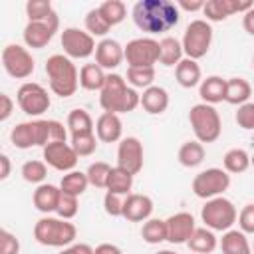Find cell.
Listing matches in <instances>:
<instances>
[{
	"instance_id": "6da1fadb",
	"label": "cell",
	"mask_w": 254,
	"mask_h": 254,
	"mask_svg": "<svg viewBox=\"0 0 254 254\" xmlns=\"http://www.w3.org/2000/svg\"><path fill=\"white\" fill-rule=\"evenodd\" d=\"M179 6L171 0H139L133 6V22L147 34L169 32L179 24Z\"/></svg>"
},
{
	"instance_id": "7a4b0ae2",
	"label": "cell",
	"mask_w": 254,
	"mask_h": 254,
	"mask_svg": "<svg viewBox=\"0 0 254 254\" xmlns=\"http://www.w3.org/2000/svg\"><path fill=\"white\" fill-rule=\"evenodd\" d=\"M99 105L107 113H129L137 105H141V95L133 87H129L119 73H109L99 95Z\"/></svg>"
},
{
	"instance_id": "3957f363",
	"label": "cell",
	"mask_w": 254,
	"mask_h": 254,
	"mask_svg": "<svg viewBox=\"0 0 254 254\" xmlns=\"http://www.w3.org/2000/svg\"><path fill=\"white\" fill-rule=\"evenodd\" d=\"M46 75L50 81V89L60 95V97H71L77 91L79 85V73L75 64L64 56V54H54L46 62Z\"/></svg>"
},
{
	"instance_id": "277c9868",
	"label": "cell",
	"mask_w": 254,
	"mask_h": 254,
	"mask_svg": "<svg viewBox=\"0 0 254 254\" xmlns=\"http://www.w3.org/2000/svg\"><path fill=\"white\" fill-rule=\"evenodd\" d=\"M77 236V228L73 222L54 216H42L34 226V238L42 246L52 248H65L71 246V242Z\"/></svg>"
},
{
	"instance_id": "5b68a950",
	"label": "cell",
	"mask_w": 254,
	"mask_h": 254,
	"mask_svg": "<svg viewBox=\"0 0 254 254\" xmlns=\"http://www.w3.org/2000/svg\"><path fill=\"white\" fill-rule=\"evenodd\" d=\"M189 123L198 143H214L222 133V119L214 105L196 103L189 111Z\"/></svg>"
},
{
	"instance_id": "8992f818",
	"label": "cell",
	"mask_w": 254,
	"mask_h": 254,
	"mask_svg": "<svg viewBox=\"0 0 254 254\" xmlns=\"http://www.w3.org/2000/svg\"><path fill=\"white\" fill-rule=\"evenodd\" d=\"M10 141L16 149L46 147L52 143V119L22 121L10 131Z\"/></svg>"
},
{
	"instance_id": "52a82bcc",
	"label": "cell",
	"mask_w": 254,
	"mask_h": 254,
	"mask_svg": "<svg viewBox=\"0 0 254 254\" xmlns=\"http://www.w3.org/2000/svg\"><path fill=\"white\" fill-rule=\"evenodd\" d=\"M200 218L206 228L226 232L236 222L238 212H236V206L232 200H228L224 196H214L204 202V206L200 210Z\"/></svg>"
},
{
	"instance_id": "ba28073f",
	"label": "cell",
	"mask_w": 254,
	"mask_h": 254,
	"mask_svg": "<svg viewBox=\"0 0 254 254\" xmlns=\"http://www.w3.org/2000/svg\"><path fill=\"white\" fill-rule=\"evenodd\" d=\"M183 52L190 60H200L208 54L212 44V28L206 20H192L183 36Z\"/></svg>"
},
{
	"instance_id": "9c48e42d",
	"label": "cell",
	"mask_w": 254,
	"mask_h": 254,
	"mask_svg": "<svg viewBox=\"0 0 254 254\" xmlns=\"http://www.w3.org/2000/svg\"><path fill=\"white\" fill-rule=\"evenodd\" d=\"M228 187H230V175L224 169H216V167L200 171L192 179V192L204 200L220 196L224 190H228Z\"/></svg>"
},
{
	"instance_id": "30bf717a",
	"label": "cell",
	"mask_w": 254,
	"mask_h": 254,
	"mask_svg": "<svg viewBox=\"0 0 254 254\" xmlns=\"http://www.w3.org/2000/svg\"><path fill=\"white\" fill-rule=\"evenodd\" d=\"M2 65L6 69V73L14 79H26L34 73V58L32 54L20 46V44H8L2 50Z\"/></svg>"
},
{
	"instance_id": "8fae6325",
	"label": "cell",
	"mask_w": 254,
	"mask_h": 254,
	"mask_svg": "<svg viewBox=\"0 0 254 254\" xmlns=\"http://www.w3.org/2000/svg\"><path fill=\"white\" fill-rule=\"evenodd\" d=\"M161 56V46L153 38H135L125 46L129 67H155Z\"/></svg>"
},
{
	"instance_id": "7c38bea8",
	"label": "cell",
	"mask_w": 254,
	"mask_h": 254,
	"mask_svg": "<svg viewBox=\"0 0 254 254\" xmlns=\"http://www.w3.org/2000/svg\"><path fill=\"white\" fill-rule=\"evenodd\" d=\"M16 101H18L20 109L30 117H38V115L46 113L52 103L46 87L40 83H34V81H26L18 87Z\"/></svg>"
},
{
	"instance_id": "4fadbf2b",
	"label": "cell",
	"mask_w": 254,
	"mask_h": 254,
	"mask_svg": "<svg viewBox=\"0 0 254 254\" xmlns=\"http://www.w3.org/2000/svg\"><path fill=\"white\" fill-rule=\"evenodd\" d=\"M62 48L69 60H85L95 54V40L79 28H65L62 32Z\"/></svg>"
},
{
	"instance_id": "5bb4252c",
	"label": "cell",
	"mask_w": 254,
	"mask_h": 254,
	"mask_svg": "<svg viewBox=\"0 0 254 254\" xmlns=\"http://www.w3.org/2000/svg\"><path fill=\"white\" fill-rule=\"evenodd\" d=\"M42 155H44L46 165H50L52 169L62 171V173L73 171L77 165V159H79L77 153L73 151L71 143H67V141H54V143L46 145Z\"/></svg>"
},
{
	"instance_id": "9a60e30c",
	"label": "cell",
	"mask_w": 254,
	"mask_h": 254,
	"mask_svg": "<svg viewBox=\"0 0 254 254\" xmlns=\"http://www.w3.org/2000/svg\"><path fill=\"white\" fill-rule=\"evenodd\" d=\"M117 167L133 177L143 169V143L137 137H125L117 147Z\"/></svg>"
},
{
	"instance_id": "2e32d148",
	"label": "cell",
	"mask_w": 254,
	"mask_h": 254,
	"mask_svg": "<svg viewBox=\"0 0 254 254\" xmlns=\"http://www.w3.org/2000/svg\"><path fill=\"white\" fill-rule=\"evenodd\" d=\"M250 8H254V4L250 0H242V2H238V0H208V2H204L202 14L210 22H222L236 12L246 14Z\"/></svg>"
},
{
	"instance_id": "e0dca14e",
	"label": "cell",
	"mask_w": 254,
	"mask_h": 254,
	"mask_svg": "<svg viewBox=\"0 0 254 254\" xmlns=\"http://www.w3.org/2000/svg\"><path fill=\"white\" fill-rule=\"evenodd\" d=\"M194 228V216L190 212H177L167 218V240L171 244H187Z\"/></svg>"
},
{
	"instance_id": "ac0fdd59",
	"label": "cell",
	"mask_w": 254,
	"mask_h": 254,
	"mask_svg": "<svg viewBox=\"0 0 254 254\" xmlns=\"http://www.w3.org/2000/svg\"><path fill=\"white\" fill-rule=\"evenodd\" d=\"M153 214V200L147 194L131 192L123 200V218L129 222H145Z\"/></svg>"
},
{
	"instance_id": "d6986e66",
	"label": "cell",
	"mask_w": 254,
	"mask_h": 254,
	"mask_svg": "<svg viewBox=\"0 0 254 254\" xmlns=\"http://www.w3.org/2000/svg\"><path fill=\"white\" fill-rule=\"evenodd\" d=\"M125 60V48L111 38H105L95 48V64L103 69H115Z\"/></svg>"
},
{
	"instance_id": "ffe728a7",
	"label": "cell",
	"mask_w": 254,
	"mask_h": 254,
	"mask_svg": "<svg viewBox=\"0 0 254 254\" xmlns=\"http://www.w3.org/2000/svg\"><path fill=\"white\" fill-rule=\"evenodd\" d=\"M121 133H123V123H121L119 115L103 111L97 117V121H95V135H97L99 141H103V143L121 141Z\"/></svg>"
},
{
	"instance_id": "44dd1931",
	"label": "cell",
	"mask_w": 254,
	"mask_h": 254,
	"mask_svg": "<svg viewBox=\"0 0 254 254\" xmlns=\"http://www.w3.org/2000/svg\"><path fill=\"white\" fill-rule=\"evenodd\" d=\"M58 32V28L50 26V24H44V22H28L26 28H24V44L28 48H34V50H40V48H46L54 34Z\"/></svg>"
},
{
	"instance_id": "7402d4cb",
	"label": "cell",
	"mask_w": 254,
	"mask_h": 254,
	"mask_svg": "<svg viewBox=\"0 0 254 254\" xmlns=\"http://www.w3.org/2000/svg\"><path fill=\"white\" fill-rule=\"evenodd\" d=\"M26 16H28V22H44L54 28H60V18L50 0H28Z\"/></svg>"
},
{
	"instance_id": "603a6c76",
	"label": "cell",
	"mask_w": 254,
	"mask_h": 254,
	"mask_svg": "<svg viewBox=\"0 0 254 254\" xmlns=\"http://www.w3.org/2000/svg\"><path fill=\"white\" fill-rule=\"evenodd\" d=\"M141 107L149 115H161V113H165L167 107H169V93H167V89L165 87H159V85H151V87L143 89Z\"/></svg>"
},
{
	"instance_id": "cb8c5ba5",
	"label": "cell",
	"mask_w": 254,
	"mask_h": 254,
	"mask_svg": "<svg viewBox=\"0 0 254 254\" xmlns=\"http://www.w3.org/2000/svg\"><path fill=\"white\" fill-rule=\"evenodd\" d=\"M60 194H62V189H60V187L42 183V185L34 190L32 202H34V206H36L40 212L50 214V212H56L58 202H60Z\"/></svg>"
},
{
	"instance_id": "d4e9b609",
	"label": "cell",
	"mask_w": 254,
	"mask_h": 254,
	"mask_svg": "<svg viewBox=\"0 0 254 254\" xmlns=\"http://www.w3.org/2000/svg\"><path fill=\"white\" fill-rule=\"evenodd\" d=\"M198 95H200L202 103H208V105H216V103L224 101V97H226V79H222L220 75H208L206 79L200 81Z\"/></svg>"
},
{
	"instance_id": "484cf974",
	"label": "cell",
	"mask_w": 254,
	"mask_h": 254,
	"mask_svg": "<svg viewBox=\"0 0 254 254\" xmlns=\"http://www.w3.org/2000/svg\"><path fill=\"white\" fill-rule=\"evenodd\" d=\"M175 77H177L181 87L190 89V87H194L202 81V71H200V65L196 64V60L183 58L179 62V65L175 67Z\"/></svg>"
},
{
	"instance_id": "4316f807",
	"label": "cell",
	"mask_w": 254,
	"mask_h": 254,
	"mask_svg": "<svg viewBox=\"0 0 254 254\" xmlns=\"http://www.w3.org/2000/svg\"><path fill=\"white\" fill-rule=\"evenodd\" d=\"M222 254H252V246L242 230H226L220 238Z\"/></svg>"
},
{
	"instance_id": "83f0119b",
	"label": "cell",
	"mask_w": 254,
	"mask_h": 254,
	"mask_svg": "<svg viewBox=\"0 0 254 254\" xmlns=\"http://www.w3.org/2000/svg\"><path fill=\"white\" fill-rule=\"evenodd\" d=\"M107 81V73L97 64H85L79 69V85L87 91H101Z\"/></svg>"
},
{
	"instance_id": "f1b7e54d",
	"label": "cell",
	"mask_w": 254,
	"mask_h": 254,
	"mask_svg": "<svg viewBox=\"0 0 254 254\" xmlns=\"http://www.w3.org/2000/svg\"><path fill=\"white\" fill-rule=\"evenodd\" d=\"M250 95H252V85L244 77H230V79H226V97H224L226 103L240 107V105L248 103Z\"/></svg>"
},
{
	"instance_id": "f546056e",
	"label": "cell",
	"mask_w": 254,
	"mask_h": 254,
	"mask_svg": "<svg viewBox=\"0 0 254 254\" xmlns=\"http://www.w3.org/2000/svg\"><path fill=\"white\" fill-rule=\"evenodd\" d=\"M216 244H218V240H216L214 232L210 228H206V226L194 228L192 236L187 242V246L190 248L192 254H210L216 248Z\"/></svg>"
},
{
	"instance_id": "4dcf8cb0",
	"label": "cell",
	"mask_w": 254,
	"mask_h": 254,
	"mask_svg": "<svg viewBox=\"0 0 254 254\" xmlns=\"http://www.w3.org/2000/svg\"><path fill=\"white\" fill-rule=\"evenodd\" d=\"M159 46H161V56H159V64H163V65H167V67H171V65H179V62L183 60V44L177 40V38H173V36H167V38H163L161 42H159Z\"/></svg>"
},
{
	"instance_id": "1f68e13d",
	"label": "cell",
	"mask_w": 254,
	"mask_h": 254,
	"mask_svg": "<svg viewBox=\"0 0 254 254\" xmlns=\"http://www.w3.org/2000/svg\"><path fill=\"white\" fill-rule=\"evenodd\" d=\"M67 129H69V135H87V133H93L95 125H93V119L91 115L85 111V109H71L67 113Z\"/></svg>"
},
{
	"instance_id": "d6a6232c",
	"label": "cell",
	"mask_w": 254,
	"mask_h": 254,
	"mask_svg": "<svg viewBox=\"0 0 254 254\" xmlns=\"http://www.w3.org/2000/svg\"><path fill=\"white\" fill-rule=\"evenodd\" d=\"M204 161V147L198 141H185L179 149V163L187 169H194Z\"/></svg>"
},
{
	"instance_id": "836d02e7",
	"label": "cell",
	"mask_w": 254,
	"mask_h": 254,
	"mask_svg": "<svg viewBox=\"0 0 254 254\" xmlns=\"http://www.w3.org/2000/svg\"><path fill=\"white\" fill-rule=\"evenodd\" d=\"M131 189H133V175L119 167H113L109 173V179H107V192L127 196V194H131Z\"/></svg>"
},
{
	"instance_id": "e575fe53",
	"label": "cell",
	"mask_w": 254,
	"mask_h": 254,
	"mask_svg": "<svg viewBox=\"0 0 254 254\" xmlns=\"http://www.w3.org/2000/svg\"><path fill=\"white\" fill-rule=\"evenodd\" d=\"M222 165H224V171L226 173H232V175H238V173H244L248 167H250V155L244 151V149H228L222 157Z\"/></svg>"
},
{
	"instance_id": "d590c367",
	"label": "cell",
	"mask_w": 254,
	"mask_h": 254,
	"mask_svg": "<svg viewBox=\"0 0 254 254\" xmlns=\"http://www.w3.org/2000/svg\"><path fill=\"white\" fill-rule=\"evenodd\" d=\"M141 238L147 244H161L167 240V220L163 218H149L143 222Z\"/></svg>"
},
{
	"instance_id": "8d00e7d4",
	"label": "cell",
	"mask_w": 254,
	"mask_h": 254,
	"mask_svg": "<svg viewBox=\"0 0 254 254\" xmlns=\"http://www.w3.org/2000/svg\"><path fill=\"white\" fill-rule=\"evenodd\" d=\"M87 185H89V179H87L85 173H81V171H69V173H65V175L62 177L60 189H62L64 192H67V194L81 196V194L85 192Z\"/></svg>"
},
{
	"instance_id": "74e56055",
	"label": "cell",
	"mask_w": 254,
	"mask_h": 254,
	"mask_svg": "<svg viewBox=\"0 0 254 254\" xmlns=\"http://www.w3.org/2000/svg\"><path fill=\"white\" fill-rule=\"evenodd\" d=\"M97 10H99L101 18L111 28L117 26V24H121L125 20V16H127V8H125V4L121 0H105V2H101L97 6Z\"/></svg>"
},
{
	"instance_id": "f35d334b",
	"label": "cell",
	"mask_w": 254,
	"mask_h": 254,
	"mask_svg": "<svg viewBox=\"0 0 254 254\" xmlns=\"http://www.w3.org/2000/svg\"><path fill=\"white\" fill-rule=\"evenodd\" d=\"M155 79V67H129L127 69V83H131V87H151Z\"/></svg>"
},
{
	"instance_id": "ab89813d",
	"label": "cell",
	"mask_w": 254,
	"mask_h": 254,
	"mask_svg": "<svg viewBox=\"0 0 254 254\" xmlns=\"http://www.w3.org/2000/svg\"><path fill=\"white\" fill-rule=\"evenodd\" d=\"M113 167H109L105 161H95L89 165V169L85 171L87 179H89V185L97 187V189H107V179H109V173H111Z\"/></svg>"
},
{
	"instance_id": "60d3db41",
	"label": "cell",
	"mask_w": 254,
	"mask_h": 254,
	"mask_svg": "<svg viewBox=\"0 0 254 254\" xmlns=\"http://www.w3.org/2000/svg\"><path fill=\"white\" fill-rule=\"evenodd\" d=\"M48 177V167L44 161H26L22 165V179L32 185H40Z\"/></svg>"
},
{
	"instance_id": "b9f144b4",
	"label": "cell",
	"mask_w": 254,
	"mask_h": 254,
	"mask_svg": "<svg viewBox=\"0 0 254 254\" xmlns=\"http://www.w3.org/2000/svg\"><path fill=\"white\" fill-rule=\"evenodd\" d=\"M71 147L77 153V157H89L95 153L97 149V137L95 133H87V135H73L71 137Z\"/></svg>"
},
{
	"instance_id": "7bdbcfd3",
	"label": "cell",
	"mask_w": 254,
	"mask_h": 254,
	"mask_svg": "<svg viewBox=\"0 0 254 254\" xmlns=\"http://www.w3.org/2000/svg\"><path fill=\"white\" fill-rule=\"evenodd\" d=\"M85 30H87V34H91V36H105V34L111 30V26L101 18L99 10L93 8V10H89V12L85 14Z\"/></svg>"
},
{
	"instance_id": "ee69618b",
	"label": "cell",
	"mask_w": 254,
	"mask_h": 254,
	"mask_svg": "<svg viewBox=\"0 0 254 254\" xmlns=\"http://www.w3.org/2000/svg\"><path fill=\"white\" fill-rule=\"evenodd\" d=\"M77 208H79L77 196L67 194V192L62 190V194H60V202H58V208H56L58 216L64 218V220H69V218H73V216L77 214Z\"/></svg>"
},
{
	"instance_id": "f6af8a7d",
	"label": "cell",
	"mask_w": 254,
	"mask_h": 254,
	"mask_svg": "<svg viewBox=\"0 0 254 254\" xmlns=\"http://www.w3.org/2000/svg\"><path fill=\"white\" fill-rule=\"evenodd\" d=\"M20 252V240L10 230H0V254H18Z\"/></svg>"
},
{
	"instance_id": "bcb514c9",
	"label": "cell",
	"mask_w": 254,
	"mask_h": 254,
	"mask_svg": "<svg viewBox=\"0 0 254 254\" xmlns=\"http://www.w3.org/2000/svg\"><path fill=\"white\" fill-rule=\"evenodd\" d=\"M123 200L121 194H115V192H105L103 196V208L109 216H123Z\"/></svg>"
},
{
	"instance_id": "7dc6e473",
	"label": "cell",
	"mask_w": 254,
	"mask_h": 254,
	"mask_svg": "<svg viewBox=\"0 0 254 254\" xmlns=\"http://www.w3.org/2000/svg\"><path fill=\"white\" fill-rule=\"evenodd\" d=\"M238 127L242 129H254V103H244L238 107L236 115H234Z\"/></svg>"
},
{
	"instance_id": "c3c4849f",
	"label": "cell",
	"mask_w": 254,
	"mask_h": 254,
	"mask_svg": "<svg viewBox=\"0 0 254 254\" xmlns=\"http://www.w3.org/2000/svg\"><path fill=\"white\" fill-rule=\"evenodd\" d=\"M238 226L244 234H254V204H244L238 212Z\"/></svg>"
},
{
	"instance_id": "681fc988",
	"label": "cell",
	"mask_w": 254,
	"mask_h": 254,
	"mask_svg": "<svg viewBox=\"0 0 254 254\" xmlns=\"http://www.w3.org/2000/svg\"><path fill=\"white\" fill-rule=\"evenodd\" d=\"M14 109V101L8 93H0V121H6L12 115Z\"/></svg>"
},
{
	"instance_id": "f907efd6",
	"label": "cell",
	"mask_w": 254,
	"mask_h": 254,
	"mask_svg": "<svg viewBox=\"0 0 254 254\" xmlns=\"http://www.w3.org/2000/svg\"><path fill=\"white\" fill-rule=\"evenodd\" d=\"M60 254H95V248H91L85 242H79V244H71V246L64 248Z\"/></svg>"
},
{
	"instance_id": "816d5d0a",
	"label": "cell",
	"mask_w": 254,
	"mask_h": 254,
	"mask_svg": "<svg viewBox=\"0 0 254 254\" xmlns=\"http://www.w3.org/2000/svg\"><path fill=\"white\" fill-rule=\"evenodd\" d=\"M177 6L181 10H187V12H196V10H202L204 8V0H179Z\"/></svg>"
},
{
	"instance_id": "f5cc1de1",
	"label": "cell",
	"mask_w": 254,
	"mask_h": 254,
	"mask_svg": "<svg viewBox=\"0 0 254 254\" xmlns=\"http://www.w3.org/2000/svg\"><path fill=\"white\" fill-rule=\"evenodd\" d=\"M242 28H244L250 36H254V8H250V10L242 16Z\"/></svg>"
},
{
	"instance_id": "db71d44e",
	"label": "cell",
	"mask_w": 254,
	"mask_h": 254,
	"mask_svg": "<svg viewBox=\"0 0 254 254\" xmlns=\"http://www.w3.org/2000/svg\"><path fill=\"white\" fill-rule=\"evenodd\" d=\"M95 254H123L119 246L115 244H109V242H103L99 246H95Z\"/></svg>"
},
{
	"instance_id": "11a10c76",
	"label": "cell",
	"mask_w": 254,
	"mask_h": 254,
	"mask_svg": "<svg viewBox=\"0 0 254 254\" xmlns=\"http://www.w3.org/2000/svg\"><path fill=\"white\" fill-rule=\"evenodd\" d=\"M10 175V157L0 155V181H6Z\"/></svg>"
},
{
	"instance_id": "9f6ffc18",
	"label": "cell",
	"mask_w": 254,
	"mask_h": 254,
	"mask_svg": "<svg viewBox=\"0 0 254 254\" xmlns=\"http://www.w3.org/2000/svg\"><path fill=\"white\" fill-rule=\"evenodd\" d=\"M157 254H177V252H173V250H159Z\"/></svg>"
},
{
	"instance_id": "6f0895ef",
	"label": "cell",
	"mask_w": 254,
	"mask_h": 254,
	"mask_svg": "<svg viewBox=\"0 0 254 254\" xmlns=\"http://www.w3.org/2000/svg\"><path fill=\"white\" fill-rule=\"evenodd\" d=\"M250 165H252V167H254V155H252V157H250Z\"/></svg>"
},
{
	"instance_id": "680465c9",
	"label": "cell",
	"mask_w": 254,
	"mask_h": 254,
	"mask_svg": "<svg viewBox=\"0 0 254 254\" xmlns=\"http://www.w3.org/2000/svg\"><path fill=\"white\" fill-rule=\"evenodd\" d=\"M252 254H254V244H252Z\"/></svg>"
},
{
	"instance_id": "91938a15",
	"label": "cell",
	"mask_w": 254,
	"mask_h": 254,
	"mask_svg": "<svg viewBox=\"0 0 254 254\" xmlns=\"http://www.w3.org/2000/svg\"><path fill=\"white\" fill-rule=\"evenodd\" d=\"M252 65H254V58H252Z\"/></svg>"
}]
</instances>
